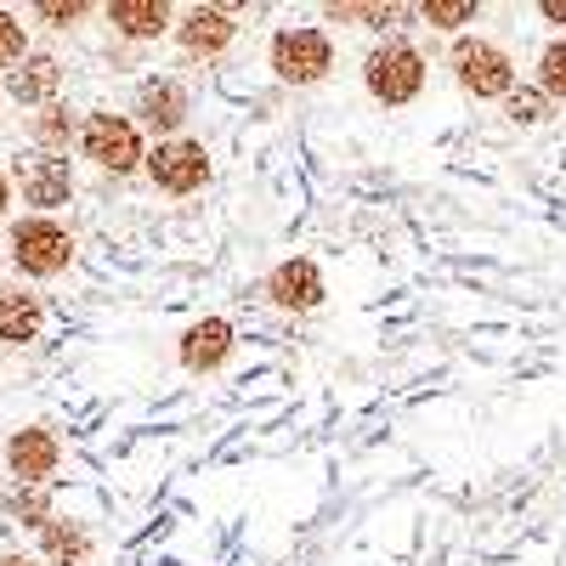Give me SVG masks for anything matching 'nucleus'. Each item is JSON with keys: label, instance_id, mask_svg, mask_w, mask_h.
I'll return each mask as SVG.
<instances>
[{"label": "nucleus", "instance_id": "nucleus-1", "mask_svg": "<svg viewBox=\"0 0 566 566\" xmlns=\"http://www.w3.org/2000/svg\"><path fill=\"white\" fill-rule=\"evenodd\" d=\"M431 85V57L408 34H386L363 52V91L380 108H413Z\"/></svg>", "mask_w": 566, "mask_h": 566}, {"label": "nucleus", "instance_id": "nucleus-2", "mask_svg": "<svg viewBox=\"0 0 566 566\" xmlns=\"http://www.w3.org/2000/svg\"><path fill=\"white\" fill-rule=\"evenodd\" d=\"M266 69L277 85H323L328 74L340 69V45L323 23H277L272 40H266Z\"/></svg>", "mask_w": 566, "mask_h": 566}, {"label": "nucleus", "instance_id": "nucleus-3", "mask_svg": "<svg viewBox=\"0 0 566 566\" xmlns=\"http://www.w3.org/2000/svg\"><path fill=\"white\" fill-rule=\"evenodd\" d=\"M448 74L470 103H504L522 85V69H515L510 45H499L493 34H459L448 45Z\"/></svg>", "mask_w": 566, "mask_h": 566}, {"label": "nucleus", "instance_id": "nucleus-4", "mask_svg": "<svg viewBox=\"0 0 566 566\" xmlns=\"http://www.w3.org/2000/svg\"><path fill=\"white\" fill-rule=\"evenodd\" d=\"M80 154L91 165H103L114 176H130V170H148V148H142V125L125 119V114H91L80 125Z\"/></svg>", "mask_w": 566, "mask_h": 566}, {"label": "nucleus", "instance_id": "nucleus-5", "mask_svg": "<svg viewBox=\"0 0 566 566\" xmlns=\"http://www.w3.org/2000/svg\"><path fill=\"white\" fill-rule=\"evenodd\" d=\"M210 176H216L210 148H205V142H193V136L154 142V148H148V181L159 187V193L187 199V193H199V187H205Z\"/></svg>", "mask_w": 566, "mask_h": 566}, {"label": "nucleus", "instance_id": "nucleus-6", "mask_svg": "<svg viewBox=\"0 0 566 566\" xmlns=\"http://www.w3.org/2000/svg\"><path fill=\"white\" fill-rule=\"evenodd\" d=\"M12 261H18V272H29V277H57V272L74 261V239H69L52 216H29V221L12 227Z\"/></svg>", "mask_w": 566, "mask_h": 566}, {"label": "nucleus", "instance_id": "nucleus-7", "mask_svg": "<svg viewBox=\"0 0 566 566\" xmlns=\"http://www.w3.org/2000/svg\"><path fill=\"white\" fill-rule=\"evenodd\" d=\"M261 295L277 306V312H317L323 301H328V277H323V266L312 261V255H283L272 272H266V283H261Z\"/></svg>", "mask_w": 566, "mask_h": 566}, {"label": "nucleus", "instance_id": "nucleus-8", "mask_svg": "<svg viewBox=\"0 0 566 566\" xmlns=\"http://www.w3.org/2000/svg\"><path fill=\"white\" fill-rule=\"evenodd\" d=\"M187 114H193V91H187L176 74H154L136 85V125L154 130L159 142H176Z\"/></svg>", "mask_w": 566, "mask_h": 566}, {"label": "nucleus", "instance_id": "nucleus-9", "mask_svg": "<svg viewBox=\"0 0 566 566\" xmlns=\"http://www.w3.org/2000/svg\"><path fill=\"white\" fill-rule=\"evenodd\" d=\"M232 352H239V328H232V317H193L181 328L176 340V357L187 374H221L232 363Z\"/></svg>", "mask_w": 566, "mask_h": 566}, {"label": "nucleus", "instance_id": "nucleus-10", "mask_svg": "<svg viewBox=\"0 0 566 566\" xmlns=\"http://www.w3.org/2000/svg\"><path fill=\"white\" fill-rule=\"evenodd\" d=\"M170 34L187 57H221L239 40V7H187V12H176Z\"/></svg>", "mask_w": 566, "mask_h": 566}, {"label": "nucleus", "instance_id": "nucleus-11", "mask_svg": "<svg viewBox=\"0 0 566 566\" xmlns=\"http://www.w3.org/2000/svg\"><path fill=\"white\" fill-rule=\"evenodd\" d=\"M18 187H23V205H34L40 216H52V210H63L74 199V170L57 154H40L29 165L18 159Z\"/></svg>", "mask_w": 566, "mask_h": 566}, {"label": "nucleus", "instance_id": "nucleus-12", "mask_svg": "<svg viewBox=\"0 0 566 566\" xmlns=\"http://www.w3.org/2000/svg\"><path fill=\"white\" fill-rule=\"evenodd\" d=\"M57 459H63V448H57V437L45 431V424H29V431H18L7 442V464H12V476L23 488H45V476L57 470Z\"/></svg>", "mask_w": 566, "mask_h": 566}, {"label": "nucleus", "instance_id": "nucleus-13", "mask_svg": "<svg viewBox=\"0 0 566 566\" xmlns=\"http://www.w3.org/2000/svg\"><path fill=\"white\" fill-rule=\"evenodd\" d=\"M108 23L125 34V40H159L165 29H176V12L170 0H108Z\"/></svg>", "mask_w": 566, "mask_h": 566}, {"label": "nucleus", "instance_id": "nucleus-14", "mask_svg": "<svg viewBox=\"0 0 566 566\" xmlns=\"http://www.w3.org/2000/svg\"><path fill=\"white\" fill-rule=\"evenodd\" d=\"M57 85H63V63L45 57V52H40V57H23V63L7 74V91H12L18 103H45V108H52Z\"/></svg>", "mask_w": 566, "mask_h": 566}, {"label": "nucleus", "instance_id": "nucleus-15", "mask_svg": "<svg viewBox=\"0 0 566 566\" xmlns=\"http://www.w3.org/2000/svg\"><path fill=\"white\" fill-rule=\"evenodd\" d=\"M317 18H323V23H352V29H374V34L386 40V29H391L397 18H413V7H391V0H386V7H380V0H328V7H323Z\"/></svg>", "mask_w": 566, "mask_h": 566}, {"label": "nucleus", "instance_id": "nucleus-16", "mask_svg": "<svg viewBox=\"0 0 566 566\" xmlns=\"http://www.w3.org/2000/svg\"><path fill=\"white\" fill-rule=\"evenodd\" d=\"M40 323H45L40 301L18 290V283H0V340H34Z\"/></svg>", "mask_w": 566, "mask_h": 566}, {"label": "nucleus", "instance_id": "nucleus-17", "mask_svg": "<svg viewBox=\"0 0 566 566\" xmlns=\"http://www.w3.org/2000/svg\"><path fill=\"white\" fill-rule=\"evenodd\" d=\"M40 555L52 566H80L91 555V533L80 522H45L40 527Z\"/></svg>", "mask_w": 566, "mask_h": 566}, {"label": "nucleus", "instance_id": "nucleus-18", "mask_svg": "<svg viewBox=\"0 0 566 566\" xmlns=\"http://www.w3.org/2000/svg\"><path fill=\"white\" fill-rule=\"evenodd\" d=\"M533 85L544 91L555 108L566 103V34H549V40L538 45V57H533Z\"/></svg>", "mask_w": 566, "mask_h": 566}, {"label": "nucleus", "instance_id": "nucleus-19", "mask_svg": "<svg viewBox=\"0 0 566 566\" xmlns=\"http://www.w3.org/2000/svg\"><path fill=\"white\" fill-rule=\"evenodd\" d=\"M419 23L424 29H437V34H464V23H476L482 18V0H419Z\"/></svg>", "mask_w": 566, "mask_h": 566}, {"label": "nucleus", "instance_id": "nucleus-20", "mask_svg": "<svg viewBox=\"0 0 566 566\" xmlns=\"http://www.w3.org/2000/svg\"><path fill=\"white\" fill-rule=\"evenodd\" d=\"M504 119H510L515 130H538V125L555 119V103L544 97L538 85H515L510 97H504Z\"/></svg>", "mask_w": 566, "mask_h": 566}, {"label": "nucleus", "instance_id": "nucleus-21", "mask_svg": "<svg viewBox=\"0 0 566 566\" xmlns=\"http://www.w3.org/2000/svg\"><path fill=\"white\" fill-rule=\"evenodd\" d=\"M69 136H74V119H69V108H40L34 114V142H40V148L45 154H57V148H69Z\"/></svg>", "mask_w": 566, "mask_h": 566}, {"label": "nucleus", "instance_id": "nucleus-22", "mask_svg": "<svg viewBox=\"0 0 566 566\" xmlns=\"http://www.w3.org/2000/svg\"><path fill=\"white\" fill-rule=\"evenodd\" d=\"M7 510H12V522H29V527H45L52 522V499H45V488H12V499H7Z\"/></svg>", "mask_w": 566, "mask_h": 566}, {"label": "nucleus", "instance_id": "nucleus-23", "mask_svg": "<svg viewBox=\"0 0 566 566\" xmlns=\"http://www.w3.org/2000/svg\"><path fill=\"white\" fill-rule=\"evenodd\" d=\"M91 7H85V0H40V7H34V18H45V23H57V29H69V23H80Z\"/></svg>", "mask_w": 566, "mask_h": 566}, {"label": "nucleus", "instance_id": "nucleus-24", "mask_svg": "<svg viewBox=\"0 0 566 566\" xmlns=\"http://www.w3.org/2000/svg\"><path fill=\"white\" fill-rule=\"evenodd\" d=\"M7 63H23V23L12 12H0V69Z\"/></svg>", "mask_w": 566, "mask_h": 566}, {"label": "nucleus", "instance_id": "nucleus-25", "mask_svg": "<svg viewBox=\"0 0 566 566\" xmlns=\"http://www.w3.org/2000/svg\"><path fill=\"white\" fill-rule=\"evenodd\" d=\"M533 12H538V18H544V23H549L555 34H566V0H538Z\"/></svg>", "mask_w": 566, "mask_h": 566}, {"label": "nucleus", "instance_id": "nucleus-26", "mask_svg": "<svg viewBox=\"0 0 566 566\" xmlns=\"http://www.w3.org/2000/svg\"><path fill=\"white\" fill-rule=\"evenodd\" d=\"M7 205H12V187H7V176H0V216H7Z\"/></svg>", "mask_w": 566, "mask_h": 566}, {"label": "nucleus", "instance_id": "nucleus-27", "mask_svg": "<svg viewBox=\"0 0 566 566\" xmlns=\"http://www.w3.org/2000/svg\"><path fill=\"white\" fill-rule=\"evenodd\" d=\"M0 566H34V560H23V555H0Z\"/></svg>", "mask_w": 566, "mask_h": 566}]
</instances>
